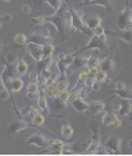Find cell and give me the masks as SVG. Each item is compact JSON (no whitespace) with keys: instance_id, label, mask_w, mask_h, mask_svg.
Returning a JSON list of instances; mask_svg holds the SVG:
<instances>
[{"instance_id":"16","label":"cell","mask_w":132,"mask_h":156,"mask_svg":"<svg viewBox=\"0 0 132 156\" xmlns=\"http://www.w3.org/2000/svg\"><path fill=\"white\" fill-rule=\"evenodd\" d=\"M84 22H85V26L88 27V30L92 32L93 28L101 24L102 18L100 15H93V16H89V18H84Z\"/></svg>"},{"instance_id":"24","label":"cell","mask_w":132,"mask_h":156,"mask_svg":"<svg viewBox=\"0 0 132 156\" xmlns=\"http://www.w3.org/2000/svg\"><path fill=\"white\" fill-rule=\"evenodd\" d=\"M54 54V44L47 42L42 46V58H51Z\"/></svg>"},{"instance_id":"11","label":"cell","mask_w":132,"mask_h":156,"mask_svg":"<svg viewBox=\"0 0 132 156\" xmlns=\"http://www.w3.org/2000/svg\"><path fill=\"white\" fill-rule=\"evenodd\" d=\"M27 143L28 144L37 145V147H39V148H45L46 145H49L47 137L43 135H41V133H34V135H31L30 137L27 139Z\"/></svg>"},{"instance_id":"40","label":"cell","mask_w":132,"mask_h":156,"mask_svg":"<svg viewBox=\"0 0 132 156\" xmlns=\"http://www.w3.org/2000/svg\"><path fill=\"white\" fill-rule=\"evenodd\" d=\"M89 89L93 90V92H96V90H98L100 89V82H97L96 80H93L92 82H91V85H89Z\"/></svg>"},{"instance_id":"28","label":"cell","mask_w":132,"mask_h":156,"mask_svg":"<svg viewBox=\"0 0 132 156\" xmlns=\"http://www.w3.org/2000/svg\"><path fill=\"white\" fill-rule=\"evenodd\" d=\"M31 124L35 125V126H42L45 124V116L42 112H38L35 113V115L33 116V120H31Z\"/></svg>"},{"instance_id":"46","label":"cell","mask_w":132,"mask_h":156,"mask_svg":"<svg viewBox=\"0 0 132 156\" xmlns=\"http://www.w3.org/2000/svg\"><path fill=\"white\" fill-rule=\"evenodd\" d=\"M4 2H11V0H4Z\"/></svg>"},{"instance_id":"27","label":"cell","mask_w":132,"mask_h":156,"mask_svg":"<svg viewBox=\"0 0 132 156\" xmlns=\"http://www.w3.org/2000/svg\"><path fill=\"white\" fill-rule=\"evenodd\" d=\"M58 58H59V59L62 61V62L65 63L67 67L72 66L73 62H74V54H73V53H63V54H61Z\"/></svg>"},{"instance_id":"26","label":"cell","mask_w":132,"mask_h":156,"mask_svg":"<svg viewBox=\"0 0 132 156\" xmlns=\"http://www.w3.org/2000/svg\"><path fill=\"white\" fill-rule=\"evenodd\" d=\"M27 71H28L27 62L24 59H19L16 62V73L19 76H24V74H27Z\"/></svg>"},{"instance_id":"25","label":"cell","mask_w":132,"mask_h":156,"mask_svg":"<svg viewBox=\"0 0 132 156\" xmlns=\"http://www.w3.org/2000/svg\"><path fill=\"white\" fill-rule=\"evenodd\" d=\"M116 119H117V116L113 115V113H104V116H102V125L104 126H112L113 125V122L116 121Z\"/></svg>"},{"instance_id":"20","label":"cell","mask_w":132,"mask_h":156,"mask_svg":"<svg viewBox=\"0 0 132 156\" xmlns=\"http://www.w3.org/2000/svg\"><path fill=\"white\" fill-rule=\"evenodd\" d=\"M63 141L62 140H58V139H54V140L49 141V148H50V152L51 154H55V155H59L62 154V148H63Z\"/></svg>"},{"instance_id":"31","label":"cell","mask_w":132,"mask_h":156,"mask_svg":"<svg viewBox=\"0 0 132 156\" xmlns=\"http://www.w3.org/2000/svg\"><path fill=\"white\" fill-rule=\"evenodd\" d=\"M18 61H19V53L18 51H11V53L7 54V57H5V62L12 65V66H14Z\"/></svg>"},{"instance_id":"38","label":"cell","mask_w":132,"mask_h":156,"mask_svg":"<svg viewBox=\"0 0 132 156\" xmlns=\"http://www.w3.org/2000/svg\"><path fill=\"white\" fill-rule=\"evenodd\" d=\"M92 34H93V35H98V37H100V35H104V34H105V28L102 27L101 24H100V26H97V27L93 28V30H92Z\"/></svg>"},{"instance_id":"44","label":"cell","mask_w":132,"mask_h":156,"mask_svg":"<svg viewBox=\"0 0 132 156\" xmlns=\"http://www.w3.org/2000/svg\"><path fill=\"white\" fill-rule=\"evenodd\" d=\"M130 27H132V15L130 16Z\"/></svg>"},{"instance_id":"1","label":"cell","mask_w":132,"mask_h":156,"mask_svg":"<svg viewBox=\"0 0 132 156\" xmlns=\"http://www.w3.org/2000/svg\"><path fill=\"white\" fill-rule=\"evenodd\" d=\"M31 23L35 26H42L45 23H53L57 27L58 34H59L61 37H65L66 31L72 30L69 9H65V11H61L59 9L55 14H51L49 16H37V18L31 19Z\"/></svg>"},{"instance_id":"36","label":"cell","mask_w":132,"mask_h":156,"mask_svg":"<svg viewBox=\"0 0 132 156\" xmlns=\"http://www.w3.org/2000/svg\"><path fill=\"white\" fill-rule=\"evenodd\" d=\"M57 87L59 92H62V90H67L69 89V81L67 80H61V81H57Z\"/></svg>"},{"instance_id":"7","label":"cell","mask_w":132,"mask_h":156,"mask_svg":"<svg viewBox=\"0 0 132 156\" xmlns=\"http://www.w3.org/2000/svg\"><path fill=\"white\" fill-rule=\"evenodd\" d=\"M131 8H130V0H125V5L117 14V26L119 28H127L130 26V15Z\"/></svg>"},{"instance_id":"30","label":"cell","mask_w":132,"mask_h":156,"mask_svg":"<svg viewBox=\"0 0 132 156\" xmlns=\"http://www.w3.org/2000/svg\"><path fill=\"white\" fill-rule=\"evenodd\" d=\"M61 133H62V137L72 139V136H73V133H74V131H73V128L69 124H63L62 125V129H61Z\"/></svg>"},{"instance_id":"17","label":"cell","mask_w":132,"mask_h":156,"mask_svg":"<svg viewBox=\"0 0 132 156\" xmlns=\"http://www.w3.org/2000/svg\"><path fill=\"white\" fill-rule=\"evenodd\" d=\"M72 105L77 112L86 113V110H88V102L85 101V98H81V97H74L72 100Z\"/></svg>"},{"instance_id":"43","label":"cell","mask_w":132,"mask_h":156,"mask_svg":"<svg viewBox=\"0 0 132 156\" xmlns=\"http://www.w3.org/2000/svg\"><path fill=\"white\" fill-rule=\"evenodd\" d=\"M128 148H130V149H131V152H132V140L128 141Z\"/></svg>"},{"instance_id":"22","label":"cell","mask_w":132,"mask_h":156,"mask_svg":"<svg viewBox=\"0 0 132 156\" xmlns=\"http://www.w3.org/2000/svg\"><path fill=\"white\" fill-rule=\"evenodd\" d=\"M24 86V82L22 80V77H14L11 80V90L12 93H19Z\"/></svg>"},{"instance_id":"23","label":"cell","mask_w":132,"mask_h":156,"mask_svg":"<svg viewBox=\"0 0 132 156\" xmlns=\"http://www.w3.org/2000/svg\"><path fill=\"white\" fill-rule=\"evenodd\" d=\"M38 108L42 110V113L49 115V105H47V98L45 93H41V96L38 97Z\"/></svg>"},{"instance_id":"12","label":"cell","mask_w":132,"mask_h":156,"mask_svg":"<svg viewBox=\"0 0 132 156\" xmlns=\"http://www.w3.org/2000/svg\"><path fill=\"white\" fill-rule=\"evenodd\" d=\"M98 69L104 70L105 73H111L115 70V59H113V53H111L107 58H104L102 61H100Z\"/></svg>"},{"instance_id":"15","label":"cell","mask_w":132,"mask_h":156,"mask_svg":"<svg viewBox=\"0 0 132 156\" xmlns=\"http://www.w3.org/2000/svg\"><path fill=\"white\" fill-rule=\"evenodd\" d=\"M105 108V102L104 101H91L88 102V110L86 113L89 115H97V113H101Z\"/></svg>"},{"instance_id":"14","label":"cell","mask_w":132,"mask_h":156,"mask_svg":"<svg viewBox=\"0 0 132 156\" xmlns=\"http://www.w3.org/2000/svg\"><path fill=\"white\" fill-rule=\"evenodd\" d=\"M98 147H100V133L97 129L93 128V136H92L91 143H89V145H88V149H86V154H96Z\"/></svg>"},{"instance_id":"13","label":"cell","mask_w":132,"mask_h":156,"mask_svg":"<svg viewBox=\"0 0 132 156\" xmlns=\"http://www.w3.org/2000/svg\"><path fill=\"white\" fill-rule=\"evenodd\" d=\"M27 50L30 55L33 57V59L35 62H39L42 59V46L41 44H37V43H31V42H27Z\"/></svg>"},{"instance_id":"33","label":"cell","mask_w":132,"mask_h":156,"mask_svg":"<svg viewBox=\"0 0 132 156\" xmlns=\"http://www.w3.org/2000/svg\"><path fill=\"white\" fill-rule=\"evenodd\" d=\"M93 80H96L97 82H100V83H102V82H105V81L108 80V73H105L104 70H100L98 69V71L96 73V76H95V78Z\"/></svg>"},{"instance_id":"19","label":"cell","mask_w":132,"mask_h":156,"mask_svg":"<svg viewBox=\"0 0 132 156\" xmlns=\"http://www.w3.org/2000/svg\"><path fill=\"white\" fill-rule=\"evenodd\" d=\"M27 42H31V43H37V44L43 46L45 43L49 42V39L45 38L42 34H39V32H31V34L27 37Z\"/></svg>"},{"instance_id":"5","label":"cell","mask_w":132,"mask_h":156,"mask_svg":"<svg viewBox=\"0 0 132 156\" xmlns=\"http://www.w3.org/2000/svg\"><path fill=\"white\" fill-rule=\"evenodd\" d=\"M113 92L121 100H131L132 101V87L127 86V83L123 81H117L113 83Z\"/></svg>"},{"instance_id":"37","label":"cell","mask_w":132,"mask_h":156,"mask_svg":"<svg viewBox=\"0 0 132 156\" xmlns=\"http://www.w3.org/2000/svg\"><path fill=\"white\" fill-rule=\"evenodd\" d=\"M53 105H54V108H55V109H65L66 104L61 101L58 97H54V98H53Z\"/></svg>"},{"instance_id":"18","label":"cell","mask_w":132,"mask_h":156,"mask_svg":"<svg viewBox=\"0 0 132 156\" xmlns=\"http://www.w3.org/2000/svg\"><path fill=\"white\" fill-rule=\"evenodd\" d=\"M34 3L37 5H41L42 3H46L47 5H50V8H53V14H55L57 11H59L62 8V0H34Z\"/></svg>"},{"instance_id":"34","label":"cell","mask_w":132,"mask_h":156,"mask_svg":"<svg viewBox=\"0 0 132 156\" xmlns=\"http://www.w3.org/2000/svg\"><path fill=\"white\" fill-rule=\"evenodd\" d=\"M14 41L16 42L18 44H20V46H26L27 44V37H26L24 34H22V32H19L14 37Z\"/></svg>"},{"instance_id":"39","label":"cell","mask_w":132,"mask_h":156,"mask_svg":"<svg viewBox=\"0 0 132 156\" xmlns=\"http://www.w3.org/2000/svg\"><path fill=\"white\" fill-rule=\"evenodd\" d=\"M9 97H12V94L9 93L7 89H4V87H3V89L0 90V98H2V100H8Z\"/></svg>"},{"instance_id":"10","label":"cell","mask_w":132,"mask_h":156,"mask_svg":"<svg viewBox=\"0 0 132 156\" xmlns=\"http://www.w3.org/2000/svg\"><path fill=\"white\" fill-rule=\"evenodd\" d=\"M115 4L116 0H82L80 3V5H101V7L109 9V11H112L115 8Z\"/></svg>"},{"instance_id":"42","label":"cell","mask_w":132,"mask_h":156,"mask_svg":"<svg viewBox=\"0 0 132 156\" xmlns=\"http://www.w3.org/2000/svg\"><path fill=\"white\" fill-rule=\"evenodd\" d=\"M22 9H23V12H26V14H31L33 12V8H31L30 4H23L22 5Z\"/></svg>"},{"instance_id":"8","label":"cell","mask_w":132,"mask_h":156,"mask_svg":"<svg viewBox=\"0 0 132 156\" xmlns=\"http://www.w3.org/2000/svg\"><path fill=\"white\" fill-rule=\"evenodd\" d=\"M116 116H117L119 119L130 117V119L132 120V101L131 100H121L120 104H119Z\"/></svg>"},{"instance_id":"29","label":"cell","mask_w":132,"mask_h":156,"mask_svg":"<svg viewBox=\"0 0 132 156\" xmlns=\"http://www.w3.org/2000/svg\"><path fill=\"white\" fill-rule=\"evenodd\" d=\"M73 65L77 67V69H81V67H85L86 66V57H84V55H74V62Z\"/></svg>"},{"instance_id":"41","label":"cell","mask_w":132,"mask_h":156,"mask_svg":"<svg viewBox=\"0 0 132 156\" xmlns=\"http://www.w3.org/2000/svg\"><path fill=\"white\" fill-rule=\"evenodd\" d=\"M39 34H42L45 38H47V39H50L51 38V34H50V30H47V28H42L41 31H38Z\"/></svg>"},{"instance_id":"6","label":"cell","mask_w":132,"mask_h":156,"mask_svg":"<svg viewBox=\"0 0 132 156\" xmlns=\"http://www.w3.org/2000/svg\"><path fill=\"white\" fill-rule=\"evenodd\" d=\"M105 34L113 35V37L121 39L123 42L132 46V27L130 26L127 28H119V30H105Z\"/></svg>"},{"instance_id":"35","label":"cell","mask_w":132,"mask_h":156,"mask_svg":"<svg viewBox=\"0 0 132 156\" xmlns=\"http://www.w3.org/2000/svg\"><path fill=\"white\" fill-rule=\"evenodd\" d=\"M58 98H59L62 102L67 104L70 101V90L67 89V90H62V92H59V94H58Z\"/></svg>"},{"instance_id":"2","label":"cell","mask_w":132,"mask_h":156,"mask_svg":"<svg viewBox=\"0 0 132 156\" xmlns=\"http://www.w3.org/2000/svg\"><path fill=\"white\" fill-rule=\"evenodd\" d=\"M69 14H70V26H72V30L78 31L81 34H89L88 27L85 26V22H84V16L81 11H77L76 8H73L72 5H69ZM92 34V32H91Z\"/></svg>"},{"instance_id":"4","label":"cell","mask_w":132,"mask_h":156,"mask_svg":"<svg viewBox=\"0 0 132 156\" xmlns=\"http://www.w3.org/2000/svg\"><path fill=\"white\" fill-rule=\"evenodd\" d=\"M26 128H28V122H26L23 121V120H12L11 122H9L8 125H5L4 126V129L2 131V135H16L18 132H20L22 129H26Z\"/></svg>"},{"instance_id":"32","label":"cell","mask_w":132,"mask_h":156,"mask_svg":"<svg viewBox=\"0 0 132 156\" xmlns=\"http://www.w3.org/2000/svg\"><path fill=\"white\" fill-rule=\"evenodd\" d=\"M100 59L96 55H91V57L86 58V67L88 69H92V67H98Z\"/></svg>"},{"instance_id":"21","label":"cell","mask_w":132,"mask_h":156,"mask_svg":"<svg viewBox=\"0 0 132 156\" xmlns=\"http://www.w3.org/2000/svg\"><path fill=\"white\" fill-rule=\"evenodd\" d=\"M39 92V83L37 80H31V82L27 86V97L30 100H34L37 97V93Z\"/></svg>"},{"instance_id":"3","label":"cell","mask_w":132,"mask_h":156,"mask_svg":"<svg viewBox=\"0 0 132 156\" xmlns=\"http://www.w3.org/2000/svg\"><path fill=\"white\" fill-rule=\"evenodd\" d=\"M108 46H109V43H108L107 34L100 35V37H98V35H93L92 34V37H91V39H89L88 44H85V46L80 50V53L89 51V50H101V51H105V50H108Z\"/></svg>"},{"instance_id":"9","label":"cell","mask_w":132,"mask_h":156,"mask_svg":"<svg viewBox=\"0 0 132 156\" xmlns=\"http://www.w3.org/2000/svg\"><path fill=\"white\" fill-rule=\"evenodd\" d=\"M105 148L108 149V154L112 155H117L121 152V137L113 136V137H109L105 141Z\"/></svg>"},{"instance_id":"45","label":"cell","mask_w":132,"mask_h":156,"mask_svg":"<svg viewBox=\"0 0 132 156\" xmlns=\"http://www.w3.org/2000/svg\"><path fill=\"white\" fill-rule=\"evenodd\" d=\"M2 27H3V24H2V22H0V30H2Z\"/></svg>"}]
</instances>
